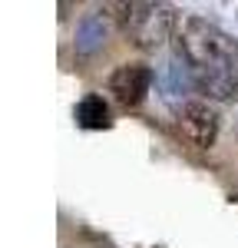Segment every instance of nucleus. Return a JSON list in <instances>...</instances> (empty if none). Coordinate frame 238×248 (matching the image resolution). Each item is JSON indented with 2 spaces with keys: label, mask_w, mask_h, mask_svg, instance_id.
I'll use <instances>...</instances> for the list:
<instances>
[{
  "label": "nucleus",
  "mask_w": 238,
  "mask_h": 248,
  "mask_svg": "<svg viewBox=\"0 0 238 248\" xmlns=\"http://www.w3.org/2000/svg\"><path fill=\"white\" fill-rule=\"evenodd\" d=\"M235 99H238V90H235Z\"/></svg>",
  "instance_id": "nucleus-7"
},
{
  "label": "nucleus",
  "mask_w": 238,
  "mask_h": 248,
  "mask_svg": "<svg viewBox=\"0 0 238 248\" xmlns=\"http://www.w3.org/2000/svg\"><path fill=\"white\" fill-rule=\"evenodd\" d=\"M122 27L126 33L133 37L139 50H159L172 40L176 30V7L172 3H152V0H136V3H126L122 7Z\"/></svg>",
  "instance_id": "nucleus-2"
},
{
  "label": "nucleus",
  "mask_w": 238,
  "mask_h": 248,
  "mask_svg": "<svg viewBox=\"0 0 238 248\" xmlns=\"http://www.w3.org/2000/svg\"><path fill=\"white\" fill-rule=\"evenodd\" d=\"M178 57L192 70L195 86L208 99H235L238 90V40H232L215 20L185 17L178 30Z\"/></svg>",
  "instance_id": "nucleus-1"
},
{
  "label": "nucleus",
  "mask_w": 238,
  "mask_h": 248,
  "mask_svg": "<svg viewBox=\"0 0 238 248\" xmlns=\"http://www.w3.org/2000/svg\"><path fill=\"white\" fill-rule=\"evenodd\" d=\"M76 123L83 129H106L109 126V106H106V99L96 93L83 96L76 106Z\"/></svg>",
  "instance_id": "nucleus-6"
},
{
  "label": "nucleus",
  "mask_w": 238,
  "mask_h": 248,
  "mask_svg": "<svg viewBox=\"0 0 238 248\" xmlns=\"http://www.w3.org/2000/svg\"><path fill=\"white\" fill-rule=\"evenodd\" d=\"M106 37H109L106 17H103V14H86L76 27V53H83V57H86V53H96L99 46L106 43Z\"/></svg>",
  "instance_id": "nucleus-5"
},
{
  "label": "nucleus",
  "mask_w": 238,
  "mask_h": 248,
  "mask_svg": "<svg viewBox=\"0 0 238 248\" xmlns=\"http://www.w3.org/2000/svg\"><path fill=\"white\" fill-rule=\"evenodd\" d=\"M178 129L189 139V146L195 149H212L218 139V113L215 106H208L205 99H192L182 106L178 113Z\"/></svg>",
  "instance_id": "nucleus-3"
},
{
  "label": "nucleus",
  "mask_w": 238,
  "mask_h": 248,
  "mask_svg": "<svg viewBox=\"0 0 238 248\" xmlns=\"http://www.w3.org/2000/svg\"><path fill=\"white\" fill-rule=\"evenodd\" d=\"M152 86V70L146 63H122L109 77V93L116 96L122 106H139Z\"/></svg>",
  "instance_id": "nucleus-4"
}]
</instances>
